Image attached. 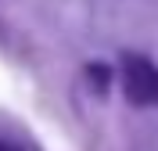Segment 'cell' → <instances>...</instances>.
I'll return each instance as SVG.
<instances>
[{
    "label": "cell",
    "instance_id": "obj_1",
    "mask_svg": "<svg viewBox=\"0 0 158 151\" xmlns=\"http://www.w3.org/2000/svg\"><path fill=\"white\" fill-rule=\"evenodd\" d=\"M122 83L133 104H158V69L140 54H126L122 61Z\"/></svg>",
    "mask_w": 158,
    "mask_h": 151
},
{
    "label": "cell",
    "instance_id": "obj_2",
    "mask_svg": "<svg viewBox=\"0 0 158 151\" xmlns=\"http://www.w3.org/2000/svg\"><path fill=\"white\" fill-rule=\"evenodd\" d=\"M0 151H18V148H15V144H0Z\"/></svg>",
    "mask_w": 158,
    "mask_h": 151
}]
</instances>
